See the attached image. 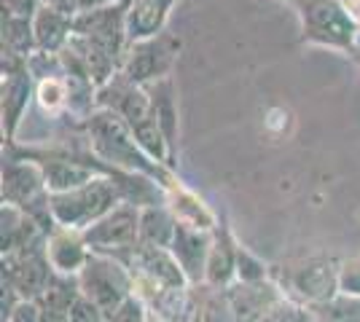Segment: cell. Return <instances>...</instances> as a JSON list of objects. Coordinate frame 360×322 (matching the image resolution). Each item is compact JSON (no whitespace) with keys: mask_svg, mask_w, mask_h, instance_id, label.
Listing matches in <instances>:
<instances>
[{"mask_svg":"<svg viewBox=\"0 0 360 322\" xmlns=\"http://www.w3.org/2000/svg\"><path fill=\"white\" fill-rule=\"evenodd\" d=\"M81 132H84V137L89 142V151L105 167L127 169V172H137V175L153 177L165 191H169L180 180L178 175H175V169H169L167 164L156 161L137 142L132 129L113 110L97 107L86 121H81Z\"/></svg>","mask_w":360,"mask_h":322,"instance_id":"cell-1","label":"cell"},{"mask_svg":"<svg viewBox=\"0 0 360 322\" xmlns=\"http://www.w3.org/2000/svg\"><path fill=\"white\" fill-rule=\"evenodd\" d=\"M290 6L299 16L301 43L349 57L358 54L360 27L345 0H290Z\"/></svg>","mask_w":360,"mask_h":322,"instance_id":"cell-2","label":"cell"},{"mask_svg":"<svg viewBox=\"0 0 360 322\" xmlns=\"http://www.w3.org/2000/svg\"><path fill=\"white\" fill-rule=\"evenodd\" d=\"M3 204H14L30 215L32 220L44 229L49 236L57 229V220L49 207V185H46L44 169L35 161L16 154H3Z\"/></svg>","mask_w":360,"mask_h":322,"instance_id":"cell-3","label":"cell"},{"mask_svg":"<svg viewBox=\"0 0 360 322\" xmlns=\"http://www.w3.org/2000/svg\"><path fill=\"white\" fill-rule=\"evenodd\" d=\"M121 191L110 175H94L89 183L78 185L73 191H62L49 196V207L57 226L84 231L94 220H100L113 207L121 204Z\"/></svg>","mask_w":360,"mask_h":322,"instance_id":"cell-4","label":"cell"},{"mask_svg":"<svg viewBox=\"0 0 360 322\" xmlns=\"http://www.w3.org/2000/svg\"><path fill=\"white\" fill-rule=\"evenodd\" d=\"M78 285H81V293L103 309L108 317L129 295H135V276H132V271L119 258L103 255V253H91L86 266L78 271Z\"/></svg>","mask_w":360,"mask_h":322,"instance_id":"cell-5","label":"cell"},{"mask_svg":"<svg viewBox=\"0 0 360 322\" xmlns=\"http://www.w3.org/2000/svg\"><path fill=\"white\" fill-rule=\"evenodd\" d=\"M0 116H3V137L14 142L22 123L35 102V78L30 73V60L3 51L0 60Z\"/></svg>","mask_w":360,"mask_h":322,"instance_id":"cell-6","label":"cell"},{"mask_svg":"<svg viewBox=\"0 0 360 322\" xmlns=\"http://www.w3.org/2000/svg\"><path fill=\"white\" fill-rule=\"evenodd\" d=\"M180 48H183V41L167 27L159 35H150V38H143V41H132L127 46L121 70L132 78L135 83L148 86L153 81H162V78L172 76V70L178 65Z\"/></svg>","mask_w":360,"mask_h":322,"instance_id":"cell-7","label":"cell"},{"mask_svg":"<svg viewBox=\"0 0 360 322\" xmlns=\"http://www.w3.org/2000/svg\"><path fill=\"white\" fill-rule=\"evenodd\" d=\"M339 263L326 255H309L288 263L285 282L280 285L285 298L296 301L301 307H312L320 301H328L339 293Z\"/></svg>","mask_w":360,"mask_h":322,"instance_id":"cell-8","label":"cell"},{"mask_svg":"<svg viewBox=\"0 0 360 322\" xmlns=\"http://www.w3.org/2000/svg\"><path fill=\"white\" fill-rule=\"evenodd\" d=\"M84 239L91 253L121 258L140 242V207L121 201L119 207L94 220L89 229H84Z\"/></svg>","mask_w":360,"mask_h":322,"instance_id":"cell-9","label":"cell"},{"mask_svg":"<svg viewBox=\"0 0 360 322\" xmlns=\"http://www.w3.org/2000/svg\"><path fill=\"white\" fill-rule=\"evenodd\" d=\"M127 3H108L91 11H81L73 16V32L81 38H89L91 43L103 46L124 65V54L129 46L127 35Z\"/></svg>","mask_w":360,"mask_h":322,"instance_id":"cell-10","label":"cell"},{"mask_svg":"<svg viewBox=\"0 0 360 322\" xmlns=\"http://www.w3.org/2000/svg\"><path fill=\"white\" fill-rule=\"evenodd\" d=\"M51 274H54V269H51L49 253H46V239L3 255V279L22 298L35 301L46 290Z\"/></svg>","mask_w":360,"mask_h":322,"instance_id":"cell-11","label":"cell"},{"mask_svg":"<svg viewBox=\"0 0 360 322\" xmlns=\"http://www.w3.org/2000/svg\"><path fill=\"white\" fill-rule=\"evenodd\" d=\"M226 301L231 307L234 322H258L266 311L277 307L285 293L277 282L264 279V282H234L224 288Z\"/></svg>","mask_w":360,"mask_h":322,"instance_id":"cell-12","label":"cell"},{"mask_svg":"<svg viewBox=\"0 0 360 322\" xmlns=\"http://www.w3.org/2000/svg\"><path fill=\"white\" fill-rule=\"evenodd\" d=\"M210 245H212V231H199L194 226H186V223L178 220V229H175V236H172L169 253L180 263V269H183V274H186L191 288L205 285Z\"/></svg>","mask_w":360,"mask_h":322,"instance_id":"cell-13","label":"cell"},{"mask_svg":"<svg viewBox=\"0 0 360 322\" xmlns=\"http://www.w3.org/2000/svg\"><path fill=\"white\" fill-rule=\"evenodd\" d=\"M46 253H49V261H51L54 271L73 276H78V271L86 266L91 255L89 245L84 239V231L65 229V226H57L46 236Z\"/></svg>","mask_w":360,"mask_h":322,"instance_id":"cell-14","label":"cell"},{"mask_svg":"<svg viewBox=\"0 0 360 322\" xmlns=\"http://www.w3.org/2000/svg\"><path fill=\"white\" fill-rule=\"evenodd\" d=\"M237 250L240 242L234 236V231L229 229V223L221 220L212 231L210 258H207V274L205 285L212 288H229L237 282Z\"/></svg>","mask_w":360,"mask_h":322,"instance_id":"cell-15","label":"cell"},{"mask_svg":"<svg viewBox=\"0 0 360 322\" xmlns=\"http://www.w3.org/2000/svg\"><path fill=\"white\" fill-rule=\"evenodd\" d=\"M148 102L153 110V119L162 126L167 137V145L178 161V135H180V119H178V89H175V78L167 76L162 81H153L146 86Z\"/></svg>","mask_w":360,"mask_h":322,"instance_id":"cell-16","label":"cell"},{"mask_svg":"<svg viewBox=\"0 0 360 322\" xmlns=\"http://www.w3.org/2000/svg\"><path fill=\"white\" fill-rule=\"evenodd\" d=\"M32 32H35V48L60 54L73 38V14L62 11L51 3H44L38 14L32 16Z\"/></svg>","mask_w":360,"mask_h":322,"instance_id":"cell-17","label":"cell"},{"mask_svg":"<svg viewBox=\"0 0 360 322\" xmlns=\"http://www.w3.org/2000/svg\"><path fill=\"white\" fill-rule=\"evenodd\" d=\"M81 295V285L78 276L60 274L54 271L46 290L35 298V304L41 309V320L44 322H70V309H73L75 298Z\"/></svg>","mask_w":360,"mask_h":322,"instance_id":"cell-18","label":"cell"},{"mask_svg":"<svg viewBox=\"0 0 360 322\" xmlns=\"http://www.w3.org/2000/svg\"><path fill=\"white\" fill-rule=\"evenodd\" d=\"M44 229L25 210H19L14 204H3L0 210V253L3 255L30 247L35 242H44Z\"/></svg>","mask_w":360,"mask_h":322,"instance_id":"cell-19","label":"cell"},{"mask_svg":"<svg viewBox=\"0 0 360 322\" xmlns=\"http://www.w3.org/2000/svg\"><path fill=\"white\" fill-rule=\"evenodd\" d=\"M175 3L178 0H132L129 8H127L129 43L167 30V19H169V11H172Z\"/></svg>","mask_w":360,"mask_h":322,"instance_id":"cell-20","label":"cell"},{"mask_svg":"<svg viewBox=\"0 0 360 322\" xmlns=\"http://www.w3.org/2000/svg\"><path fill=\"white\" fill-rule=\"evenodd\" d=\"M167 207L175 213L180 223L194 226L199 231H215V226L221 223L218 215L212 213L210 207L199 199L194 191H188L180 180L167 191Z\"/></svg>","mask_w":360,"mask_h":322,"instance_id":"cell-21","label":"cell"},{"mask_svg":"<svg viewBox=\"0 0 360 322\" xmlns=\"http://www.w3.org/2000/svg\"><path fill=\"white\" fill-rule=\"evenodd\" d=\"M178 229V217L167 204L140 207V242L150 247H169Z\"/></svg>","mask_w":360,"mask_h":322,"instance_id":"cell-22","label":"cell"},{"mask_svg":"<svg viewBox=\"0 0 360 322\" xmlns=\"http://www.w3.org/2000/svg\"><path fill=\"white\" fill-rule=\"evenodd\" d=\"M3 51L19 54V57H27V60L38 51V48H35L32 19L6 14V11H3Z\"/></svg>","mask_w":360,"mask_h":322,"instance_id":"cell-23","label":"cell"},{"mask_svg":"<svg viewBox=\"0 0 360 322\" xmlns=\"http://www.w3.org/2000/svg\"><path fill=\"white\" fill-rule=\"evenodd\" d=\"M307 309L317 322H360V295L342 290L330 295L328 301H320Z\"/></svg>","mask_w":360,"mask_h":322,"instance_id":"cell-24","label":"cell"},{"mask_svg":"<svg viewBox=\"0 0 360 322\" xmlns=\"http://www.w3.org/2000/svg\"><path fill=\"white\" fill-rule=\"evenodd\" d=\"M264 279H269V266L240 242V250H237V282H264Z\"/></svg>","mask_w":360,"mask_h":322,"instance_id":"cell-25","label":"cell"},{"mask_svg":"<svg viewBox=\"0 0 360 322\" xmlns=\"http://www.w3.org/2000/svg\"><path fill=\"white\" fill-rule=\"evenodd\" d=\"M307 320V307H301L290 298H283L277 307L266 311L258 322H304Z\"/></svg>","mask_w":360,"mask_h":322,"instance_id":"cell-26","label":"cell"},{"mask_svg":"<svg viewBox=\"0 0 360 322\" xmlns=\"http://www.w3.org/2000/svg\"><path fill=\"white\" fill-rule=\"evenodd\" d=\"M70 322H108V314L81 293L70 309Z\"/></svg>","mask_w":360,"mask_h":322,"instance_id":"cell-27","label":"cell"},{"mask_svg":"<svg viewBox=\"0 0 360 322\" xmlns=\"http://www.w3.org/2000/svg\"><path fill=\"white\" fill-rule=\"evenodd\" d=\"M339 290L349 295H360V258L339 263Z\"/></svg>","mask_w":360,"mask_h":322,"instance_id":"cell-28","label":"cell"},{"mask_svg":"<svg viewBox=\"0 0 360 322\" xmlns=\"http://www.w3.org/2000/svg\"><path fill=\"white\" fill-rule=\"evenodd\" d=\"M46 0H3V11L14 16H25V19H32L38 14V8L44 6Z\"/></svg>","mask_w":360,"mask_h":322,"instance_id":"cell-29","label":"cell"},{"mask_svg":"<svg viewBox=\"0 0 360 322\" xmlns=\"http://www.w3.org/2000/svg\"><path fill=\"white\" fill-rule=\"evenodd\" d=\"M6 322H44V320H41V309H38V304L30 301V298H25V301L16 304V309L8 314V320Z\"/></svg>","mask_w":360,"mask_h":322,"instance_id":"cell-30","label":"cell"},{"mask_svg":"<svg viewBox=\"0 0 360 322\" xmlns=\"http://www.w3.org/2000/svg\"><path fill=\"white\" fill-rule=\"evenodd\" d=\"M347 8H349V14H352V19H355V25L360 27V0H345Z\"/></svg>","mask_w":360,"mask_h":322,"instance_id":"cell-31","label":"cell"},{"mask_svg":"<svg viewBox=\"0 0 360 322\" xmlns=\"http://www.w3.org/2000/svg\"><path fill=\"white\" fill-rule=\"evenodd\" d=\"M116 3H127V6H129V3H132V0H116Z\"/></svg>","mask_w":360,"mask_h":322,"instance_id":"cell-32","label":"cell"},{"mask_svg":"<svg viewBox=\"0 0 360 322\" xmlns=\"http://www.w3.org/2000/svg\"><path fill=\"white\" fill-rule=\"evenodd\" d=\"M355 60H358V62H360V46H358V54H355Z\"/></svg>","mask_w":360,"mask_h":322,"instance_id":"cell-33","label":"cell"},{"mask_svg":"<svg viewBox=\"0 0 360 322\" xmlns=\"http://www.w3.org/2000/svg\"><path fill=\"white\" fill-rule=\"evenodd\" d=\"M285 3H290V0H285Z\"/></svg>","mask_w":360,"mask_h":322,"instance_id":"cell-34","label":"cell"}]
</instances>
